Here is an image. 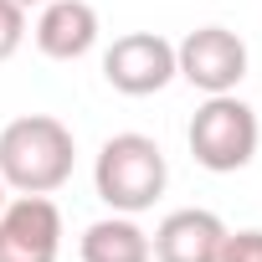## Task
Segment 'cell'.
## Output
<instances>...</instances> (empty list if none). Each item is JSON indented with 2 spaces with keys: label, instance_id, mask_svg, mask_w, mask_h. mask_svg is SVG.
<instances>
[{
  "label": "cell",
  "instance_id": "10",
  "mask_svg": "<svg viewBox=\"0 0 262 262\" xmlns=\"http://www.w3.org/2000/svg\"><path fill=\"white\" fill-rule=\"evenodd\" d=\"M26 41V6L16 0H0V62H11Z\"/></svg>",
  "mask_w": 262,
  "mask_h": 262
},
{
  "label": "cell",
  "instance_id": "5",
  "mask_svg": "<svg viewBox=\"0 0 262 262\" xmlns=\"http://www.w3.org/2000/svg\"><path fill=\"white\" fill-rule=\"evenodd\" d=\"M103 77L123 98H149L175 82V41L160 31H128L103 52Z\"/></svg>",
  "mask_w": 262,
  "mask_h": 262
},
{
  "label": "cell",
  "instance_id": "3",
  "mask_svg": "<svg viewBox=\"0 0 262 262\" xmlns=\"http://www.w3.org/2000/svg\"><path fill=\"white\" fill-rule=\"evenodd\" d=\"M257 139H262L257 113H252V103H242L236 93H211V98L195 108L190 128H185V144H190L195 165L211 170V175H236V170H247L252 155H257Z\"/></svg>",
  "mask_w": 262,
  "mask_h": 262
},
{
  "label": "cell",
  "instance_id": "13",
  "mask_svg": "<svg viewBox=\"0 0 262 262\" xmlns=\"http://www.w3.org/2000/svg\"><path fill=\"white\" fill-rule=\"evenodd\" d=\"M0 206H6V180H0Z\"/></svg>",
  "mask_w": 262,
  "mask_h": 262
},
{
  "label": "cell",
  "instance_id": "9",
  "mask_svg": "<svg viewBox=\"0 0 262 262\" xmlns=\"http://www.w3.org/2000/svg\"><path fill=\"white\" fill-rule=\"evenodd\" d=\"M77 252H82V262H149L155 257L149 252V231L134 216H118V211L103 216V221H93L82 231Z\"/></svg>",
  "mask_w": 262,
  "mask_h": 262
},
{
  "label": "cell",
  "instance_id": "1",
  "mask_svg": "<svg viewBox=\"0 0 262 262\" xmlns=\"http://www.w3.org/2000/svg\"><path fill=\"white\" fill-rule=\"evenodd\" d=\"M77 139L52 113H21L0 128V180L16 195H52L72 180Z\"/></svg>",
  "mask_w": 262,
  "mask_h": 262
},
{
  "label": "cell",
  "instance_id": "6",
  "mask_svg": "<svg viewBox=\"0 0 262 262\" xmlns=\"http://www.w3.org/2000/svg\"><path fill=\"white\" fill-rule=\"evenodd\" d=\"M62 211L52 195H16L0 206V262H57Z\"/></svg>",
  "mask_w": 262,
  "mask_h": 262
},
{
  "label": "cell",
  "instance_id": "8",
  "mask_svg": "<svg viewBox=\"0 0 262 262\" xmlns=\"http://www.w3.org/2000/svg\"><path fill=\"white\" fill-rule=\"evenodd\" d=\"M36 52L52 62H77L98 47V11L88 0H47L36 16Z\"/></svg>",
  "mask_w": 262,
  "mask_h": 262
},
{
  "label": "cell",
  "instance_id": "4",
  "mask_svg": "<svg viewBox=\"0 0 262 262\" xmlns=\"http://www.w3.org/2000/svg\"><path fill=\"white\" fill-rule=\"evenodd\" d=\"M175 77H185L206 98L211 93H236V82L247 77V41L226 26H195L175 47Z\"/></svg>",
  "mask_w": 262,
  "mask_h": 262
},
{
  "label": "cell",
  "instance_id": "2",
  "mask_svg": "<svg viewBox=\"0 0 262 262\" xmlns=\"http://www.w3.org/2000/svg\"><path fill=\"white\" fill-rule=\"evenodd\" d=\"M93 185H98V201L118 216H139L149 211L165 185H170V165H165V149L149 139V134H113L103 139L98 160H93Z\"/></svg>",
  "mask_w": 262,
  "mask_h": 262
},
{
  "label": "cell",
  "instance_id": "7",
  "mask_svg": "<svg viewBox=\"0 0 262 262\" xmlns=\"http://www.w3.org/2000/svg\"><path fill=\"white\" fill-rule=\"evenodd\" d=\"M221 242H226V221L216 211H201V206H185V211H170L155 236H149V252L160 262H216L221 257Z\"/></svg>",
  "mask_w": 262,
  "mask_h": 262
},
{
  "label": "cell",
  "instance_id": "12",
  "mask_svg": "<svg viewBox=\"0 0 262 262\" xmlns=\"http://www.w3.org/2000/svg\"><path fill=\"white\" fill-rule=\"evenodd\" d=\"M16 6H47V0H16Z\"/></svg>",
  "mask_w": 262,
  "mask_h": 262
},
{
  "label": "cell",
  "instance_id": "11",
  "mask_svg": "<svg viewBox=\"0 0 262 262\" xmlns=\"http://www.w3.org/2000/svg\"><path fill=\"white\" fill-rule=\"evenodd\" d=\"M216 262H262V231H257V226H247V231H226Z\"/></svg>",
  "mask_w": 262,
  "mask_h": 262
}]
</instances>
